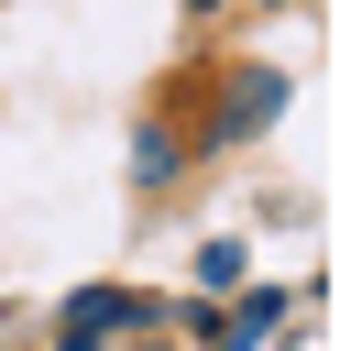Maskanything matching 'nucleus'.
Segmentation results:
<instances>
[{"mask_svg":"<svg viewBox=\"0 0 351 351\" xmlns=\"http://www.w3.org/2000/svg\"><path fill=\"white\" fill-rule=\"evenodd\" d=\"M274 110H285V77L241 66V77H230V99H219V121H208V143H252V132H263Z\"/></svg>","mask_w":351,"mask_h":351,"instance_id":"f257e3e1","label":"nucleus"},{"mask_svg":"<svg viewBox=\"0 0 351 351\" xmlns=\"http://www.w3.org/2000/svg\"><path fill=\"white\" fill-rule=\"evenodd\" d=\"M110 329H143V296H121V285H99V296H77V307H66V351H99Z\"/></svg>","mask_w":351,"mask_h":351,"instance_id":"f03ea898","label":"nucleus"},{"mask_svg":"<svg viewBox=\"0 0 351 351\" xmlns=\"http://www.w3.org/2000/svg\"><path fill=\"white\" fill-rule=\"evenodd\" d=\"M132 176L165 186V176H176V132H143V143H132Z\"/></svg>","mask_w":351,"mask_h":351,"instance_id":"7ed1b4c3","label":"nucleus"},{"mask_svg":"<svg viewBox=\"0 0 351 351\" xmlns=\"http://www.w3.org/2000/svg\"><path fill=\"white\" fill-rule=\"evenodd\" d=\"M263 329H274V296H252V307H241V318H230V351H252V340H263Z\"/></svg>","mask_w":351,"mask_h":351,"instance_id":"20e7f679","label":"nucleus"}]
</instances>
